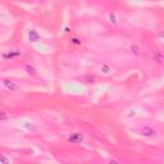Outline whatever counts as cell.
I'll return each instance as SVG.
<instances>
[{
	"instance_id": "6da1fadb",
	"label": "cell",
	"mask_w": 164,
	"mask_h": 164,
	"mask_svg": "<svg viewBox=\"0 0 164 164\" xmlns=\"http://www.w3.org/2000/svg\"><path fill=\"white\" fill-rule=\"evenodd\" d=\"M3 86H4L5 89L10 90V91H17V90L19 89V87H18V85L15 83L14 81L9 79V78H4V79H3Z\"/></svg>"
},
{
	"instance_id": "7a4b0ae2",
	"label": "cell",
	"mask_w": 164,
	"mask_h": 164,
	"mask_svg": "<svg viewBox=\"0 0 164 164\" xmlns=\"http://www.w3.org/2000/svg\"><path fill=\"white\" fill-rule=\"evenodd\" d=\"M82 140H83V136H82L79 132L73 133V135H71L68 137V141H69V142H72V144H78V142H81Z\"/></svg>"
},
{
	"instance_id": "3957f363",
	"label": "cell",
	"mask_w": 164,
	"mask_h": 164,
	"mask_svg": "<svg viewBox=\"0 0 164 164\" xmlns=\"http://www.w3.org/2000/svg\"><path fill=\"white\" fill-rule=\"evenodd\" d=\"M142 135L146 136V137H154V136L156 135L155 130H154L153 127H150V126H145V127L142 128Z\"/></svg>"
},
{
	"instance_id": "277c9868",
	"label": "cell",
	"mask_w": 164,
	"mask_h": 164,
	"mask_svg": "<svg viewBox=\"0 0 164 164\" xmlns=\"http://www.w3.org/2000/svg\"><path fill=\"white\" fill-rule=\"evenodd\" d=\"M151 55H153V59H154V60L158 62V63H161V62L164 60V54L161 53L160 50H154Z\"/></svg>"
},
{
	"instance_id": "5b68a950",
	"label": "cell",
	"mask_w": 164,
	"mask_h": 164,
	"mask_svg": "<svg viewBox=\"0 0 164 164\" xmlns=\"http://www.w3.org/2000/svg\"><path fill=\"white\" fill-rule=\"evenodd\" d=\"M100 72H101L102 74H106V76H108V74L112 73V67H110L109 64L104 63L101 67H100Z\"/></svg>"
},
{
	"instance_id": "8992f818",
	"label": "cell",
	"mask_w": 164,
	"mask_h": 164,
	"mask_svg": "<svg viewBox=\"0 0 164 164\" xmlns=\"http://www.w3.org/2000/svg\"><path fill=\"white\" fill-rule=\"evenodd\" d=\"M108 18H109V22L112 23V24H117V15H115V13L110 12L109 14H108Z\"/></svg>"
},
{
	"instance_id": "52a82bcc",
	"label": "cell",
	"mask_w": 164,
	"mask_h": 164,
	"mask_svg": "<svg viewBox=\"0 0 164 164\" xmlns=\"http://www.w3.org/2000/svg\"><path fill=\"white\" fill-rule=\"evenodd\" d=\"M26 71H27L28 74H36V69L33 68L32 65H30V64H27V65H26Z\"/></svg>"
},
{
	"instance_id": "ba28073f",
	"label": "cell",
	"mask_w": 164,
	"mask_h": 164,
	"mask_svg": "<svg viewBox=\"0 0 164 164\" xmlns=\"http://www.w3.org/2000/svg\"><path fill=\"white\" fill-rule=\"evenodd\" d=\"M131 51H132V53H135L136 55H138V54H140V49L137 48V45H131Z\"/></svg>"
}]
</instances>
